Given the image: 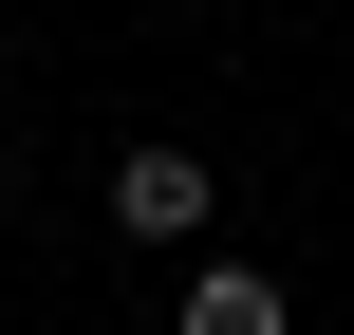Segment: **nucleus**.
<instances>
[{
  "label": "nucleus",
  "instance_id": "obj_1",
  "mask_svg": "<svg viewBox=\"0 0 354 335\" xmlns=\"http://www.w3.org/2000/svg\"><path fill=\"white\" fill-rule=\"evenodd\" d=\"M112 224H131V242H187V224H205V168H187V149H131V168H112Z\"/></svg>",
  "mask_w": 354,
  "mask_h": 335
},
{
  "label": "nucleus",
  "instance_id": "obj_3",
  "mask_svg": "<svg viewBox=\"0 0 354 335\" xmlns=\"http://www.w3.org/2000/svg\"><path fill=\"white\" fill-rule=\"evenodd\" d=\"M0 168H19V149H0Z\"/></svg>",
  "mask_w": 354,
  "mask_h": 335
},
{
  "label": "nucleus",
  "instance_id": "obj_2",
  "mask_svg": "<svg viewBox=\"0 0 354 335\" xmlns=\"http://www.w3.org/2000/svg\"><path fill=\"white\" fill-rule=\"evenodd\" d=\"M187 335H299V317H280L261 261H205V280H187Z\"/></svg>",
  "mask_w": 354,
  "mask_h": 335
}]
</instances>
